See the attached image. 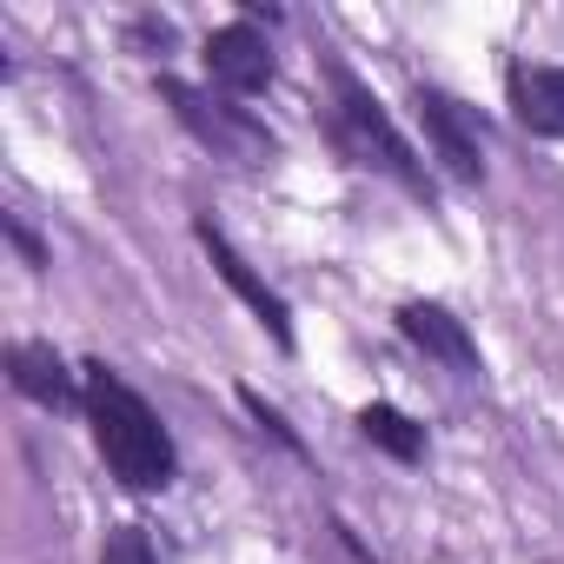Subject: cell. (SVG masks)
Here are the masks:
<instances>
[{"instance_id": "obj_7", "label": "cell", "mask_w": 564, "mask_h": 564, "mask_svg": "<svg viewBox=\"0 0 564 564\" xmlns=\"http://www.w3.org/2000/svg\"><path fill=\"white\" fill-rule=\"evenodd\" d=\"M8 386H14L21 399L47 405V412H74V405H87V379H74V372L61 366V352L41 346V339L8 346Z\"/></svg>"}, {"instance_id": "obj_8", "label": "cell", "mask_w": 564, "mask_h": 564, "mask_svg": "<svg viewBox=\"0 0 564 564\" xmlns=\"http://www.w3.org/2000/svg\"><path fill=\"white\" fill-rule=\"evenodd\" d=\"M399 333L419 346V352H432V359H445L452 372H465V379H478V346H471V333H465V319H452L445 306H432V300H412V306H399Z\"/></svg>"}, {"instance_id": "obj_13", "label": "cell", "mask_w": 564, "mask_h": 564, "mask_svg": "<svg viewBox=\"0 0 564 564\" xmlns=\"http://www.w3.org/2000/svg\"><path fill=\"white\" fill-rule=\"evenodd\" d=\"M8 239H14V246H21V259H28V265H34V272H41V265H47V252H41V239H34V232H28V226H21V219H8Z\"/></svg>"}, {"instance_id": "obj_3", "label": "cell", "mask_w": 564, "mask_h": 564, "mask_svg": "<svg viewBox=\"0 0 564 564\" xmlns=\"http://www.w3.org/2000/svg\"><path fill=\"white\" fill-rule=\"evenodd\" d=\"M160 100L180 113V127H193L213 153H232V160H265L272 153V140L246 120V113H232V107H213L206 94H193V87H180V80H160Z\"/></svg>"}, {"instance_id": "obj_11", "label": "cell", "mask_w": 564, "mask_h": 564, "mask_svg": "<svg viewBox=\"0 0 564 564\" xmlns=\"http://www.w3.org/2000/svg\"><path fill=\"white\" fill-rule=\"evenodd\" d=\"M100 564H153V538H147L140 524H113V531H107Z\"/></svg>"}, {"instance_id": "obj_2", "label": "cell", "mask_w": 564, "mask_h": 564, "mask_svg": "<svg viewBox=\"0 0 564 564\" xmlns=\"http://www.w3.org/2000/svg\"><path fill=\"white\" fill-rule=\"evenodd\" d=\"M339 147L352 153V160H366V166H379V173H392L405 193H419V199H432V180H425V166H419V153L405 147V133L386 120V107L359 87V80H339Z\"/></svg>"}, {"instance_id": "obj_9", "label": "cell", "mask_w": 564, "mask_h": 564, "mask_svg": "<svg viewBox=\"0 0 564 564\" xmlns=\"http://www.w3.org/2000/svg\"><path fill=\"white\" fill-rule=\"evenodd\" d=\"M505 94H511V113L524 133L538 140H564V67H511L505 74Z\"/></svg>"}, {"instance_id": "obj_12", "label": "cell", "mask_w": 564, "mask_h": 564, "mask_svg": "<svg viewBox=\"0 0 564 564\" xmlns=\"http://www.w3.org/2000/svg\"><path fill=\"white\" fill-rule=\"evenodd\" d=\"M239 405H246V412H252V419H259V432H272V438H279V445H286V452H306V445H300V432H293V425H286V419H279V412H272V405H265V399H259V392H252V386H246V392H239Z\"/></svg>"}, {"instance_id": "obj_10", "label": "cell", "mask_w": 564, "mask_h": 564, "mask_svg": "<svg viewBox=\"0 0 564 564\" xmlns=\"http://www.w3.org/2000/svg\"><path fill=\"white\" fill-rule=\"evenodd\" d=\"M359 432H366L379 452H392L399 465H419V458H425V432H419L399 405H366V412H359Z\"/></svg>"}, {"instance_id": "obj_6", "label": "cell", "mask_w": 564, "mask_h": 564, "mask_svg": "<svg viewBox=\"0 0 564 564\" xmlns=\"http://www.w3.org/2000/svg\"><path fill=\"white\" fill-rule=\"evenodd\" d=\"M193 232H199L206 259L219 265V279H226V286H232V293H239V300L252 306V319H259V326H265V333H272L279 346H293V319H286V300H279V293L265 286V279H259V272H252V265H246V259L232 252V239H226V232H219L213 219H199Z\"/></svg>"}, {"instance_id": "obj_1", "label": "cell", "mask_w": 564, "mask_h": 564, "mask_svg": "<svg viewBox=\"0 0 564 564\" xmlns=\"http://www.w3.org/2000/svg\"><path fill=\"white\" fill-rule=\"evenodd\" d=\"M87 425H94V445H100V458L113 465L120 485H133V491L173 485L180 458H173V438H166L160 412L107 366H87Z\"/></svg>"}, {"instance_id": "obj_4", "label": "cell", "mask_w": 564, "mask_h": 564, "mask_svg": "<svg viewBox=\"0 0 564 564\" xmlns=\"http://www.w3.org/2000/svg\"><path fill=\"white\" fill-rule=\"evenodd\" d=\"M419 120H425V140H432V153L452 166V180H465V186H478L485 180V153H478V127H471V113L452 100V94H438V87H419Z\"/></svg>"}, {"instance_id": "obj_5", "label": "cell", "mask_w": 564, "mask_h": 564, "mask_svg": "<svg viewBox=\"0 0 564 564\" xmlns=\"http://www.w3.org/2000/svg\"><path fill=\"white\" fill-rule=\"evenodd\" d=\"M206 74H213V87H226V94H265L272 87V47H265V34L252 28V21H232V28H219L213 41H206Z\"/></svg>"}]
</instances>
